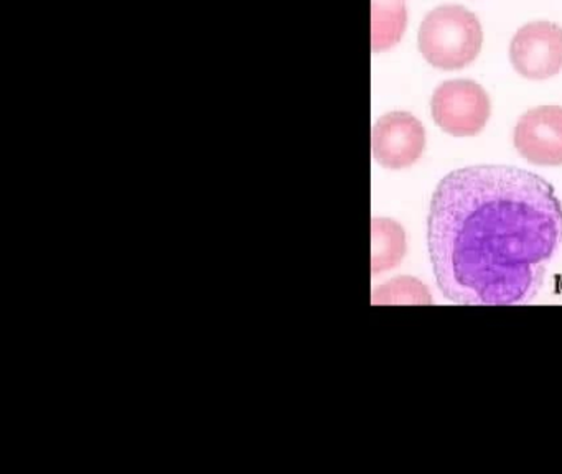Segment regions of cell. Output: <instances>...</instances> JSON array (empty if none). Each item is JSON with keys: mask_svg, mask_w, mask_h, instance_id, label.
<instances>
[{"mask_svg": "<svg viewBox=\"0 0 562 474\" xmlns=\"http://www.w3.org/2000/svg\"><path fill=\"white\" fill-rule=\"evenodd\" d=\"M513 145L528 163L562 167V105L529 109L516 122Z\"/></svg>", "mask_w": 562, "mask_h": 474, "instance_id": "6", "label": "cell"}, {"mask_svg": "<svg viewBox=\"0 0 562 474\" xmlns=\"http://www.w3.org/2000/svg\"><path fill=\"white\" fill-rule=\"evenodd\" d=\"M423 122L406 111L381 115L371 131V154L386 170H406L423 157L426 148Z\"/></svg>", "mask_w": 562, "mask_h": 474, "instance_id": "5", "label": "cell"}, {"mask_svg": "<svg viewBox=\"0 0 562 474\" xmlns=\"http://www.w3.org/2000/svg\"><path fill=\"white\" fill-rule=\"evenodd\" d=\"M374 305H430L432 296L426 285L411 276H400L373 292Z\"/></svg>", "mask_w": 562, "mask_h": 474, "instance_id": "9", "label": "cell"}, {"mask_svg": "<svg viewBox=\"0 0 562 474\" xmlns=\"http://www.w3.org/2000/svg\"><path fill=\"white\" fill-rule=\"evenodd\" d=\"M406 233L396 221L373 217L371 221V273L380 275L396 269L406 256Z\"/></svg>", "mask_w": 562, "mask_h": 474, "instance_id": "7", "label": "cell"}, {"mask_svg": "<svg viewBox=\"0 0 562 474\" xmlns=\"http://www.w3.org/2000/svg\"><path fill=\"white\" fill-rule=\"evenodd\" d=\"M407 25L404 0H373L371 2V48L374 53L393 48L401 42Z\"/></svg>", "mask_w": 562, "mask_h": 474, "instance_id": "8", "label": "cell"}, {"mask_svg": "<svg viewBox=\"0 0 562 474\" xmlns=\"http://www.w3.org/2000/svg\"><path fill=\"white\" fill-rule=\"evenodd\" d=\"M513 69L529 81H546L562 71V26L536 20L519 26L509 43Z\"/></svg>", "mask_w": 562, "mask_h": 474, "instance_id": "4", "label": "cell"}, {"mask_svg": "<svg viewBox=\"0 0 562 474\" xmlns=\"http://www.w3.org/2000/svg\"><path fill=\"white\" fill-rule=\"evenodd\" d=\"M561 242V200L548 180L521 168H459L430 200V263L442 295L459 305L528 303Z\"/></svg>", "mask_w": 562, "mask_h": 474, "instance_id": "1", "label": "cell"}, {"mask_svg": "<svg viewBox=\"0 0 562 474\" xmlns=\"http://www.w3.org/2000/svg\"><path fill=\"white\" fill-rule=\"evenodd\" d=\"M417 46L432 68L457 71L479 58L483 26L467 7L443 3L424 16L417 32Z\"/></svg>", "mask_w": 562, "mask_h": 474, "instance_id": "2", "label": "cell"}, {"mask_svg": "<svg viewBox=\"0 0 562 474\" xmlns=\"http://www.w3.org/2000/svg\"><path fill=\"white\" fill-rule=\"evenodd\" d=\"M434 124L452 137H475L492 117V99L473 79H449L434 89L430 98Z\"/></svg>", "mask_w": 562, "mask_h": 474, "instance_id": "3", "label": "cell"}]
</instances>
